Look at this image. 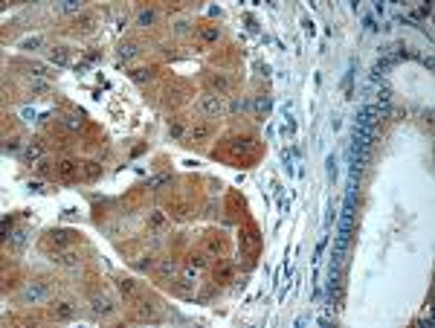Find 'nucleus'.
<instances>
[{
	"instance_id": "1",
	"label": "nucleus",
	"mask_w": 435,
	"mask_h": 328,
	"mask_svg": "<svg viewBox=\"0 0 435 328\" xmlns=\"http://www.w3.org/2000/svg\"><path fill=\"white\" fill-rule=\"evenodd\" d=\"M76 238H79L76 230H50L41 238V250L44 253H61V250H70L76 244Z\"/></svg>"
},
{
	"instance_id": "2",
	"label": "nucleus",
	"mask_w": 435,
	"mask_h": 328,
	"mask_svg": "<svg viewBox=\"0 0 435 328\" xmlns=\"http://www.w3.org/2000/svg\"><path fill=\"white\" fill-rule=\"evenodd\" d=\"M197 110H200L203 116H209V119H218V116H223V113H226L223 96H218V93H209V96H203L200 102H197Z\"/></svg>"
},
{
	"instance_id": "3",
	"label": "nucleus",
	"mask_w": 435,
	"mask_h": 328,
	"mask_svg": "<svg viewBox=\"0 0 435 328\" xmlns=\"http://www.w3.org/2000/svg\"><path fill=\"white\" fill-rule=\"evenodd\" d=\"M47 294H50V282H47V279H38V282H32L29 288L21 294V302H24V305H38Z\"/></svg>"
},
{
	"instance_id": "4",
	"label": "nucleus",
	"mask_w": 435,
	"mask_h": 328,
	"mask_svg": "<svg viewBox=\"0 0 435 328\" xmlns=\"http://www.w3.org/2000/svg\"><path fill=\"white\" fill-rule=\"evenodd\" d=\"M50 317H53L55 323L73 320V317H76V302H73V299H58V302H53V305H50Z\"/></svg>"
},
{
	"instance_id": "5",
	"label": "nucleus",
	"mask_w": 435,
	"mask_h": 328,
	"mask_svg": "<svg viewBox=\"0 0 435 328\" xmlns=\"http://www.w3.org/2000/svg\"><path fill=\"white\" fill-rule=\"evenodd\" d=\"M79 171H82V165H79V160H73V157H61L58 165H55V174H58L61 183H73L79 177Z\"/></svg>"
},
{
	"instance_id": "6",
	"label": "nucleus",
	"mask_w": 435,
	"mask_h": 328,
	"mask_svg": "<svg viewBox=\"0 0 435 328\" xmlns=\"http://www.w3.org/2000/svg\"><path fill=\"white\" fill-rule=\"evenodd\" d=\"M215 131H218V125L215 122H194L191 128H189V142H209L212 137H215Z\"/></svg>"
},
{
	"instance_id": "7",
	"label": "nucleus",
	"mask_w": 435,
	"mask_h": 328,
	"mask_svg": "<svg viewBox=\"0 0 435 328\" xmlns=\"http://www.w3.org/2000/svg\"><path fill=\"white\" fill-rule=\"evenodd\" d=\"M116 285H119V294H122L128 302H139L142 288H139V282H136V279H131V276H119V279H116Z\"/></svg>"
},
{
	"instance_id": "8",
	"label": "nucleus",
	"mask_w": 435,
	"mask_h": 328,
	"mask_svg": "<svg viewBox=\"0 0 435 328\" xmlns=\"http://www.w3.org/2000/svg\"><path fill=\"white\" fill-rule=\"evenodd\" d=\"M235 273H238V267L232 262H220L212 270V279H215V285H232L235 282Z\"/></svg>"
},
{
	"instance_id": "9",
	"label": "nucleus",
	"mask_w": 435,
	"mask_h": 328,
	"mask_svg": "<svg viewBox=\"0 0 435 328\" xmlns=\"http://www.w3.org/2000/svg\"><path fill=\"white\" fill-rule=\"evenodd\" d=\"M160 317H163V314H160L157 302H148V299L139 302V308H136V320H142V323H157Z\"/></svg>"
},
{
	"instance_id": "10",
	"label": "nucleus",
	"mask_w": 435,
	"mask_h": 328,
	"mask_svg": "<svg viewBox=\"0 0 435 328\" xmlns=\"http://www.w3.org/2000/svg\"><path fill=\"white\" fill-rule=\"evenodd\" d=\"M258 244H261V235L255 224H247V230L241 232V247H247L249 253H258Z\"/></svg>"
},
{
	"instance_id": "11",
	"label": "nucleus",
	"mask_w": 435,
	"mask_h": 328,
	"mask_svg": "<svg viewBox=\"0 0 435 328\" xmlns=\"http://www.w3.org/2000/svg\"><path fill=\"white\" fill-rule=\"evenodd\" d=\"M44 160V139H32L24 151V163L32 165V163H41Z\"/></svg>"
},
{
	"instance_id": "12",
	"label": "nucleus",
	"mask_w": 435,
	"mask_h": 328,
	"mask_svg": "<svg viewBox=\"0 0 435 328\" xmlns=\"http://www.w3.org/2000/svg\"><path fill=\"white\" fill-rule=\"evenodd\" d=\"M255 145H258V142H255V137H247V134H244V137H235L229 148H232V154H252V151H255Z\"/></svg>"
},
{
	"instance_id": "13",
	"label": "nucleus",
	"mask_w": 435,
	"mask_h": 328,
	"mask_svg": "<svg viewBox=\"0 0 435 328\" xmlns=\"http://www.w3.org/2000/svg\"><path fill=\"white\" fill-rule=\"evenodd\" d=\"M55 264H58V267H67V270H76V267L82 264V256H79L76 250H61V253H55Z\"/></svg>"
},
{
	"instance_id": "14",
	"label": "nucleus",
	"mask_w": 435,
	"mask_h": 328,
	"mask_svg": "<svg viewBox=\"0 0 435 328\" xmlns=\"http://www.w3.org/2000/svg\"><path fill=\"white\" fill-rule=\"evenodd\" d=\"M93 29H96V15L93 12L76 15V21H73V32H93Z\"/></svg>"
},
{
	"instance_id": "15",
	"label": "nucleus",
	"mask_w": 435,
	"mask_h": 328,
	"mask_svg": "<svg viewBox=\"0 0 435 328\" xmlns=\"http://www.w3.org/2000/svg\"><path fill=\"white\" fill-rule=\"evenodd\" d=\"M206 247H209V253H215V256H226V238H223V232H209V238H206Z\"/></svg>"
},
{
	"instance_id": "16",
	"label": "nucleus",
	"mask_w": 435,
	"mask_h": 328,
	"mask_svg": "<svg viewBox=\"0 0 435 328\" xmlns=\"http://www.w3.org/2000/svg\"><path fill=\"white\" fill-rule=\"evenodd\" d=\"M90 311H93L96 317H110L113 314V305H110L108 296H93L90 299Z\"/></svg>"
},
{
	"instance_id": "17",
	"label": "nucleus",
	"mask_w": 435,
	"mask_h": 328,
	"mask_svg": "<svg viewBox=\"0 0 435 328\" xmlns=\"http://www.w3.org/2000/svg\"><path fill=\"white\" fill-rule=\"evenodd\" d=\"M70 58H73V50H70V47H53V50H50V61H53V64L64 67V64H70Z\"/></svg>"
},
{
	"instance_id": "18",
	"label": "nucleus",
	"mask_w": 435,
	"mask_h": 328,
	"mask_svg": "<svg viewBox=\"0 0 435 328\" xmlns=\"http://www.w3.org/2000/svg\"><path fill=\"white\" fill-rule=\"evenodd\" d=\"M84 180H99L102 177V163H96V160H90V163H82V171H79Z\"/></svg>"
},
{
	"instance_id": "19",
	"label": "nucleus",
	"mask_w": 435,
	"mask_h": 328,
	"mask_svg": "<svg viewBox=\"0 0 435 328\" xmlns=\"http://www.w3.org/2000/svg\"><path fill=\"white\" fill-rule=\"evenodd\" d=\"M154 67H136V70H131V79L136 82V84H142V82H151L154 79Z\"/></svg>"
},
{
	"instance_id": "20",
	"label": "nucleus",
	"mask_w": 435,
	"mask_h": 328,
	"mask_svg": "<svg viewBox=\"0 0 435 328\" xmlns=\"http://www.w3.org/2000/svg\"><path fill=\"white\" fill-rule=\"evenodd\" d=\"M154 24H157V12L154 9H142V12L136 15V27H145V29H148V27H154Z\"/></svg>"
},
{
	"instance_id": "21",
	"label": "nucleus",
	"mask_w": 435,
	"mask_h": 328,
	"mask_svg": "<svg viewBox=\"0 0 435 328\" xmlns=\"http://www.w3.org/2000/svg\"><path fill=\"white\" fill-rule=\"evenodd\" d=\"M157 273H160L163 279H171V276L177 273V264L171 262V259H163V262L157 264Z\"/></svg>"
},
{
	"instance_id": "22",
	"label": "nucleus",
	"mask_w": 435,
	"mask_h": 328,
	"mask_svg": "<svg viewBox=\"0 0 435 328\" xmlns=\"http://www.w3.org/2000/svg\"><path fill=\"white\" fill-rule=\"evenodd\" d=\"M145 221H148V227H151V230H163V227H165V215H163L160 209H151Z\"/></svg>"
},
{
	"instance_id": "23",
	"label": "nucleus",
	"mask_w": 435,
	"mask_h": 328,
	"mask_svg": "<svg viewBox=\"0 0 435 328\" xmlns=\"http://www.w3.org/2000/svg\"><path fill=\"white\" fill-rule=\"evenodd\" d=\"M139 53V44H134V41H128V44H119V58H134Z\"/></svg>"
},
{
	"instance_id": "24",
	"label": "nucleus",
	"mask_w": 435,
	"mask_h": 328,
	"mask_svg": "<svg viewBox=\"0 0 435 328\" xmlns=\"http://www.w3.org/2000/svg\"><path fill=\"white\" fill-rule=\"evenodd\" d=\"M209 84H212V87H215V90H218V96H220V93H223V90H226V87H229V79H226V76H220V73H218V76H209Z\"/></svg>"
},
{
	"instance_id": "25",
	"label": "nucleus",
	"mask_w": 435,
	"mask_h": 328,
	"mask_svg": "<svg viewBox=\"0 0 435 328\" xmlns=\"http://www.w3.org/2000/svg\"><path fill=\"white\" fill-rule=\"evenodd\" d=\"M218 38H220V29H218V27H203V29H200V41H203V44H212Z\"/></svg>"
},
{
	"instance_id": "26",
	"label": "nucleus",
	"mask_w": 435,
	"mask_h": 328,
	"mask_svg": "<svg viewBox=\"0 0 435 328\" xmlns=\"http://www.w3.org/2000/svg\"><path fill=\"white\" fill-rule=\"evenodd\" d=\"M186 93H189V84H186V82H177V84H174V90L168 87V99L174 96V102H180V99H186Z\"/></svg>"
},
{
	"instance_id": "27",
	"label": "nucleus",
	"mask_w": 435,
	"mask_h": 328,
	"mask_svg": "<svg viewBox=\"0 0 435 328\" xmlns=\"http://www.w3.org/2000/svg\"><path fill=\"white\" fill-rule=\"evenodd\" d=\"M183 134H186V125H183L180 119H174V122L168 125V139H180Z\"/></svg>"
},
{
	"instance_id": "28",
	"label": "nucleus",
	"mask_w": 435,
	"mask_h": 328,
	"mask_svg": "<svg viewBox=\"0 0 435 328\" xmlns=\"http://www.w3.org/2000/svg\"><path fill=\"white\" fill-rule=\"evenodd\" d=\"M27 70H29L32 76H50V67L41 64V61H29V64H27Z\"/></svg>"
},
{
	"instance_id": "29",
	"label": "nucleus",
	"mask_w": 435,
	"mask_h": 328,
	"mask_svg": "<svg viewBox=\"0 0 435 328\" xmlns=\"http://www.w3.org/2000/svg\"><path fill=\"white\" fill-rule=\"evenodd\" d=\"M189 267H194V270L206 267V256H203V253H191V256H189Z\"/></svg>"
},
{
	"instance_id": "30",
	"label": "nucleus",
	"mask_w": 435,
	"mask_h": 328,
	"mask_svg": "<svg viewBox=\"0 0 435 328\" xmlns=\"http://www.w3.org/2000/svg\"><path fill=\"white\" fill-rule=\"evenodd\" d=\"M249 108V99H232V105H229V110H232V113H241V110H247Z\"/></svg>"
},
{
	"instance_id": "31",
	"label": "nucleus",
	"mask_w": 435,
	"mask_h": 328,
	"mask_svg": "<svg viewBox=\"0 0 435 328\" xmlns=\"http://www.w3.org/2000/svg\"><path fill=\"white\" fill-rule=\"evenodd\" d=\"M21 148V139H15V137H6V142H3V151L6 154H15Z\"/></svg>"
},
{
	"instance_id": "32",
	"label": "nucleus",
	"mask_w": 435,
	"mask_h": 328,
	"mask_svg": "<svg viewBox=\"0 0 435 328\" xmlns=\"http://www.w3.org/2000/svg\"><path fill=\"white\" fill-rule=\"evenodd\" d=\"M41 44H44V41H41L38 35H35V38H27V41H21V47H24V50H38Z\"/></svg>"
},
{
	"instance_id": "33",
	"label": "nucleus",
	"mask_w": 435,
	"mask_h": 328,
	"mask_svg": "<svg viewBox=\"0 0 435 328\" xmlns=\"http://www.w3.org/2000/svg\"><path fill=\"white\" fill-rule=\"evenodd\" d=\"M430 12H433V9H430V6H418V9H415V12H412V21H424V18H427V15H430Z\"/></svg>"
},
{
	"instance_id": "34",
	"label": "nucleus",
	"mask_w": 435,
	"mask_h": 328,
	"mask_svg": "<svg viewBox=\"0 0 435 328\" xmlns=\"http://www.w3.org/2000/svg\"><path fill=\"white\" fill-rule=\"evenodd\" d=\"M255 110H258V116H261V113H267V110H270V99H267V96L258 99V102H255Z\"/></svg>"
},
{
	"instance_id": "35",
	"label": "nucleus",
	"mask_w": 435,
	"mask_h": 328,
	"mask_svg": "<svg viewBox=\"0 0 435 328\" xmlns=\"http://www.w3.org/2000/svg\"><path fill=\"white\" fill-rule=\"evenodd\" d=\"M47 90H50V84H44V82L32 84V96H41V93H47Z\"/></svg>"
},
{
	"instance_id": "36",
	"label": "nucleus",
	"mask_w": 435,
	"mask_h": 328,
	"mask_svg": "<svg viewBox=\"0 0 435 328\" xmlns=\"http://www.w3.org/2000/svg\"><path fill=\"white\" fill-rule=\"evenodd\" d=\"M64 125H67V128H82L84 122H82L79 116H67V119H64Z\"/></svg>"
},
{
	"instance_id": "37",
	"label": "nucleus",
	"mask_w": 435,
	"mask_h": 328,
	"mask_svg": "<svg viewBox=\"0 0 435 328\" xmlns=\"http://www.w3.org/2000/svg\"><path fill=\"white\" fill-rule=\"evenodd\" d=\"M99 55H102L99 50H90V53L84 55V67H87V64H93V61H99Z\"/></svg>"
},
{
	"instance_id": "38",
	"label": "nucleus",
	"mask_w": 435,
	"mask_h": 328,
	"mask_svg": "<svg viewBox=\"0 0 435 328\" xmlns=\"http://www.w3.org/2000/svg\"><path fill=\"white\" fill-rule=\"evenodd\" d=\"M61 12H79V0H67L61 6Z\"/></svg>"
},
{
	"instance_id": "39",
	"label": "nucleus",
	"mask_w": 435,
	"mask_h": 328,
	"mask_svg": "<svg viewBox=\"0 0 435 328\" xmlns=\"http://www.w3.org/2000/svg\"><path fill=\"white\" fill-rule=\"evenodd\" d=\"M50 160H41V163H38V174H44V177H47V174H50Z\"/></svg>"
},
{
	"instance_id": "40",
	"label": "nucleus",
	"mask_w": 435,
	"mask_h": 328,
	"mask_svg": "<svg viewBox=\"0 0 435 328\" xmlns=\"http://www.w3.org/2000/svg\"><path fill=\"white\" fill-rule=\"evenodd\" d=\"M328 174L337 177V160H334V157H328Z\"/></svg>"
},
{
	"instance_id": "41",
	"label": "nucleus",
	"mask_w": 435,
	"mask_h": 328,
	"mask_svg": "<svg viewBox=\"0 0 435 328\" xmlns=\"http://www.w3.org/2000/svg\"><path fill=\"white\" fill-rule=\"evenodd\" d=\"M174 32H177V35L189 32V24H186V21H180V24H177V27H174Z\"/></svg>"
},
{
	"instance_id": "42",
	"label": "nucleus",
	"mask_w": 435,
	"mask_h": 328,
	"mask_svg": "<svg viewBox=\"0 0 435 328\" xmlns=\"http://www.w3.org/2000/svg\"><path fill=\"white\" fill-rule=\"evenodd\" d=\"M424 122H427V128H430V125H433V110H430V108H427V110H424Z\"/></svg>"
},
{
	"instance_id": "43",
	"label": "nucleus",
	"mask_w": 435,
	"mask_h": 328,
	"mask_svg": "<svg viewBox=\"0 0 435 328\" xmlns=\"http://www.w3.org/2000/svg\"><path fill=\"white\" fill-rule=\"evenodd\" d=\"M305 32H308V35H313V32H316V27H313V21H308V18H305Z\"/></svg>"
},
{
	"instance_id": "44",
	"label": "nucleus",
	"mask_w": 435,
	"mask_h": 328,
	"mask_svg": "<svg viewBox=\"0 0 435 328\" xmlns=\"http://www.w3.org/2000/svg\"><path fill=\"white\" fill-rule=\"evenodd\" d=\"M247 27H249V29H252V32L258 29V27H255V18H252V15H247Z\"/></svg>"
}]
</instances>
